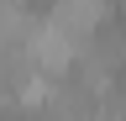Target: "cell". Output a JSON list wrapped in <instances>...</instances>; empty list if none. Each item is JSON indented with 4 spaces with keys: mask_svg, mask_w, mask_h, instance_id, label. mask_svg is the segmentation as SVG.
I'll return each instance as SVG.
<instances>
[{
    "mask_svg": "<svg viewBox=\"0 0 126 121\" xmlns=\"http://www.w3.org/2000/svg\"><path fill=\"white\" fill-rule=\"evenodd\" d=\"M0 5H5V0H0Z\"/></svg>",
    "mask_w": 126,
    "mask_h": 121,
    "instance_id": "obj_1",
    "label": "cell"
}]
</instances>
